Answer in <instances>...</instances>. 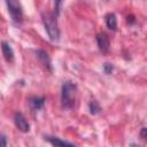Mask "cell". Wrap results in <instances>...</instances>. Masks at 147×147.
I'll return each instance as SVG.
<instances>
[{"label":"cell","mask_w":147,"mask_h":147,"mask_svg":"<svg viewBox=\"0 0 147 147\" xmlns=\"http://www.w3.org/2000/svg\"><path fill=\"white\" fill-rule=\"evenodd\" d=\"M1 49H2V54H3V57L6 59V61L13 62L14 61V51H13L11 46L8 42L2 41L1 42Z\"/></svg>","instance_id":"8"},{"label":"cell","mask_w":147,"mask_h":147,"mask_svg":"<svg viewBox=\"0 0 147 147\" xmlns=\"http://www.w3.org/2000/svg\"><path fill=\"white\" fill-rule=\"evenodd\" d=\"M29 105L32 110H39L45 105V98L42 96H30L29 98Z\"/></svg>","instance_id":"7"},{"label":"cell","mask_w":147,"mask_h":147,"mask_svg":"<svg viewBox=\"0 0 147 147\" xmlns=\"http://www.w3.org/2000/svg\"><path fill=\"white\" fill-rule=\"evenodd\" d=\"M96 42H98V47L102 53H107L109 51V37L106 32H101L96 36Z\"/></svg>","instance_id":"5"},{"label":"cell","mask_w":147,"mask_h":147,"mask_svg":"<svg viewBox=\"0 0 147 147\" xmlns=\"http://www.w3.org/2000/svg\"><path fill=\"white\" fill-rule=\"evenodd\" d=\"M56 15L54 13H44L41 15L42 23L45 26V30L52 41H57L60 39V29L57 25V20Z\"/></svg>","instance_id":"2"},{"label":"cell","mask_w":147,"mask_h":147,"mask_svg":"<svg viewBox=\"0 0 147 147\" xmlns=\"http://www.w3.org/2000/svg\"><path fill=\"white\" fill-rule=\"evenodd\" d=\"M77 85L72 82L63 83L61 87V105L64 109H72L76 105Z\"/></svg>","instance_id":"1"},{"label":"cell","mask_w":147,"mask_h":147,"mask_svg":"<svg viewBox=\"0 0 147 147\" xmlns=\"http://www.w3.org/2000/svg\"><path fill=\"white\" fill-rule=\"evenodd\" d=\"M105 21H106V25L108 29H110L113 31H115L117 29V18H116L115 14H113V13L107 14L105 16Z\"/></svg>","instance_id":"10"},{"label":"cell","mask_w":147,"mask_h":147,"mask_svg":"<svg viewBox=\"0 0 147 147\" xmlns=\"http://www.w3.org/2000/svg\"><path fill=\"white\" fill-rule=\"evenodd\" d=\"M113 70H114V67H113V64H111V63L106 62V63L103 64V71H105V74L109 75V74H111V72H113Z\"/></svg>","instance_id":"12"},{"label":"cell","mask_w":147,"mask_h":147,"mask_svg":"<svg viewBox=\"0 0 147 147\" xmlns=\"http://www.w3.org/2000/svg\"><path fill=\"white\" fill-rule=\"evenodd\" d=\"M0 146H7V138L3 134H0Z\"/></svg>","instance_id":"14"},{"label":"cell","mask_w":147,"mask_h":147,"mask_svg":"<svg viewBox=\"0 0 147 147\" xmlns=\"http://www.w3.org/2000/svg\"><path fill=\"white\" fill-rule=\"evenodd\" d=\"M6 5L8 8V13L10 14L13 21L16 24H21L23 20V10L18 0H6Z\"/></svg>","instance_id":"3"},{"label":"cell","mask_w":147,"mask_h":147,"mask_svg":"<svg viewBox=\"0 0 147 147\" xmlns=\"http://www.w3.org/2000/svg\"><path fill=\"white\" fill-rule=\"evenodd\" d=\"M61 3H62V0H54V14L56 16H59L60 14V8H61Z\"/></svg>","instance_id":"13"},{"label":"cell","mask_w":147,"mask_h":147,"mask_svg":"<svg viewBox=\"0 0 147 147\" xmlns=\"http://www.w3.org/2000/svg\"><path fill=\"white\" fill-rule=\"evenodd\" d=\"M88 110H90V113H91L92 115H96V114H99V113L101 111V107H100V105H99L98 101L92 100V101L88 103Z\"/></svg>","instance_id":"11"},{"label":"cell","mask_w":147,"mask_h":147,"mask_svg":"<svg viewBox=\"0 0 147 147\" xmlns=\"http://www.w3.org/2000/svg\"><path fill=\"white\" fill-rule=\"evenodd\" d=\"M146 131H147V129H146V127H142L141 133H140V136H141L142 139H146Z\"/></svg>","instance_id":"15"},{"label":"cell","mask_w":147,"mask_h":147,"mask_svg":"<svg viewBox=\"0 0 147 147\" xmlns=\"http://www.w3.org/2000/svg\"><path fill=\"white\" fill-rule=\"evenodd\" d=\"M14 123H15V126L17 127L18 131H21L23 133H26V132L30 131V124H29V122L26 121V118L24 117V115L22 113H15Z\"/></svg>","instance_id":"4"},{"label":"cell","mask_w":147,"mask_h":147,"mask_svg":"<svg viewBox=\"0 0 147 147\" xmlns=\"http://www.w3.org/2000/svg\"><path fill=\"white\" fill-rule=\"evenodd\" d=\"M36 55H37L39 62H40L47 70L52 71V63H51V59H49L48 54H47L45 51H42V49H37V51H36Z\"/></svg>","instance_id":"6"},{"label":"cell","mask_w":147,"mask_h":147,"mask_svg":"<svg viewBox=\"0 0 147 147\" xmlns=\"http://www.w3.org/2000/svg\"><path fill=\"white\" fill-rule=\"evenodd\" d=\"M45 140L48 141L53 146H75V144L65 141V140H62V139H60L57 137H49V136H47V137H45Z\"/></svg>","instance_id":"9"}]
</instances>
